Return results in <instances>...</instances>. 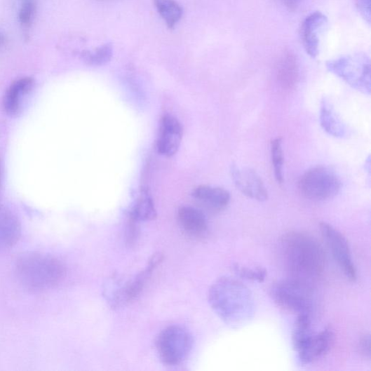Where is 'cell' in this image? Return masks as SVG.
I'll list each match as a JSON object with an SVG mask.
<instances>
[{
    "instance_id": "12",
    "label": "cell",
    "mask_w": 371,
    "mask_h": 371,
    "mask_svg": "<svg viewBox=\"0 0 371 371\" xmlns=\"http://www.w3.org/2000/svg\"><path fill=\"white\" fill-rule=\"evenodd\" d=\"M327 24V18L321 12L309 15L302 22L300 36L303 47L313 58H317L319 53L320 39L318 34Z\"/></svg>"
},
{
    "instance_id": "17",
    "label": "cell",
    "mask_w": 371,
    "mask_h": 371,
    "mask_svg": "<svg viewBox=\"0 0 371 371\" xmlns=\"http://www.w3.org/2000/svg\"><path fill=\"white\" fill-rule=\"evenodd\" d=\"M320 123L325 132L336 138L346 135V128L335 111L328 100L323 99L321 104Z\"/></svg>"
},
{
    "instance_id": "14",
    "label": "cell",
    "mask_w": 371,
    "mask_h": 371,
    "mask_svg": "<svg viewBox=\"0 0 371 371\" xmlns=\"http://www.w3.org/2000/svg\"><path fill=\"white\" fill-rule=\"evenodd\" d=\"M194 198L208 208L221 211L230 203L229 192L221 187L202 185L196 187L192 193Z\"/></svg>"
},
{
    "instance_id": "4",
    "label": "cell",
    "mask_w": 371,
    "mask_h": 371,
    "mask_svg": "<svg viewBox=\"0 0 371 371\" xmlns=\"http://www.w3.org/2000/svg\"><path fill=\"white\" fill-rule=\"evenodd\" d=\"M312 288L308 283L289 278L274 283L271 297L278 307L297 314H311Z\"/></svg>"
},
{
    "instance_id": "18",
    "label": "cell",
    "mask_w": 371,
    "mask_h": 371,
    "mask_svg": "<svg viewBox=\"0 0 371 371\" xmlns=\"http://www.w3.org/2000/svg\"><path fill=\"white\" fill-rule=\"evenodd\" d=\"M298 67L295 57L292 53L283 55L277 67V79L281 86L291 89L297 83Z\"/></svg>"
},
{
    "instance_id": "2",
    "label": "cell",
    "mask_w": 371,
    "mask_h": 371,
    "mask_svg": "<svg viewBox=\"0 0 371 371\" xmlns=\"http://www.w3.org/2000/svg\"><path fill=\"white\" fill-rule=\"evenodd\" d=\"M208 301L217 316L233 327L244 325L254 313L251 292L242 281L232 277L217 279L209 290Z\"/></svg>"
},
{
    "instance_id": "19",
    "label": "cell",
    "mask_w": 371,
    "mask_h": 371,
    "mask_svg": "<svg viewBox=\"0 0 371 371\" xmlns=\"http://www.w3.org/2000/svg\"><path fill=\"white\" fill-rule=\"evenodd\" d=\"M313 334L311 315L297 316L292 332V344L295 351L298 352Z\"/></svg>"
},
{
    "instance_id": "31",
    "label": "cell",
    "mask_w": 371,
    "mask_h": 371,
    "mask_svg": "<svg viewBox=\"0 0 371 371\" xmlns=\"http://www.w3.org/2000/svg\"><path fill=\"white\" fill-rule=\"evenodd\" d=\"M97 1H99V2H109V1H113V0H97Z\"/></svg>"
},
{
    "instance_id": "30",
    "label": "cell",
    "mask_w": 371,
    "mask_h": 371,
    "mask_svg": "<svg viewBox=\"0 0 371 371\" xmlns=\"http://www.w3.org/2000/svg\"><path fill=\"white\" fill-rule=\"evenodd\" d=\"M2 188V167L1 164H0V190H1Z\"/></svg>"
},
{
    "instance_id": "8",
    "label": "cell",
    "mask_w": 371,
    "mask_h": 371,
    "mask_svg": "<svg viewBox=\"0 0 371 371\" xmlns=\"http://www.w3.org/2000/svg\"><path fill=\"white\" fill-rule=\"evenodd\" d=\"M321 234L327 246L345 276L351 281L357 280V271L346 237L328 223L320 224Z\"/></svg>"
},
{
    "instance_id": "11",
    "label": "cell",
    "mask_w": 371,
    "mask_h": 371,
    "mask_svg": "<svg viewBox=\"0 0 371 371\" xmlns=\"http://www.w3.org/2000/svg\"><path fill=\"white\" fill-rule=\"evenodd\" d=\"M335 340L330 328L314 333L310 339L297 352L299 361L302 365L311 364L329 353Z\"/></svg>"
},
{
    "instance_id": "20",
    "label": "cell",
    "mask_w": 371,
    "mask_h": 371,
    "mask_svg": "<svg viewBox=\"0 0 371 371\" xmlns=\"http://www.w3.org/2000/svg\"><path fill=\"white\" fill-rule=\"evenodd\" d=\"M160 15L168 29H173L182 18L183 8L175 0H154Z\"/></svg>"
},
{
    "instance_id": "23",
    "label": "cell",
    "mask_w": 371,
    "mask_h": 371,
    "mask_svg": "<svg viewBox=\"0 0 371 371\" xmlns=\"http://www.w3.org/2000/svg\"><path fill=\"white\" fill-rule=\"evenodd\" d=\"M271 152L274 169L275 178L279 184H282L283 182V154L281 145V140L280 138H276L271 141Z\"/></svg>"
},
{
    "instance_id": "3",
    "label": "cell",
    "mask_w": 371,
    "mask_h": 371,
    "mask_svg": "<svg viewBox=\"0 0 371 371\" xmlns=\"http://www.w3.org/2000/svg\"><path fill=\"white\" fill-rule=\"evenodd\" d=\"M15 274L27 288L35 291L48 290L63 279L65 268L57 257L42 252H27L16 261Z\"/></svg>"
},
{
    "instance_id": "15",
    "label": "cell",
    "mask_w": 371,
    "mask_h": 371,
    "mask_svg": "<svg viewBox=\"0 0 371 371\" xmlns=\"http://www.w3.org/2000/svg\"><path fill=\"white\" fill-rule=\"evenodd\" d=\"M34 85V80L31 77L20 78L11 84L4 98L7 114L15 116L20 112L22 98L32 91Z\"/></svg>"
},
{
    "instance_id": "22",
    "label": "cell",
    "mask_w": 371,
    "mask_h": 371,
    "mask_svg": "<svg viewBox=\"0 0 371 371\" xmlns=\"http://www.w3.org/2000/svg\"><path fill=\"white\" fill-rule=\"evenodd\" d=\"M114 53L112 43H106L93 51L83 50L81 53V60L90 67H101L112 60Z\"/></svg>"
},
{
    "instance_id": "26",
    "label": "cell",
    "mask_w": 371,
    "mask_h": 371,
    "mask_svg": "<svg viewBox=\"0 0 371 371\" xmlns=\"http://www.w3.org/2000/svg\"><path fill=\"white\" fill-rule=\"evenodd\" d=\"M359 354L366 360H370V337L369 334L362 336L358 344Z\"/></svg>"
},
{
    "instance_id": "28",
    "label": "cell",
    "mask_w": 371,
    "mask_h": 371,
    "mask_svg": "<svg viewBox=\"0 0 371 371\" xmlns=\"http://www.w3.org/2000/svg\"><path fill=\"white\" fill-rule=\"evenodd\" d=\"M283 5L290 11H295L299 7L302 0H281Z\"/></svg>"
},
{
    "instance_id": "10",
    "label": "cell",
    "mask_w": 371,
    "mask_h": 371,
    "mask_svg": "<svg viewBox=\"0 0 371 371\" xmlns=\"http://www.w3.org/2000/svg\"><path fill=\"white\" fill-rule=\"evenodd\" d=\"M183 128L180 122L170 115L162 118L157 142L159 154L170 157L177 154L182 139Z\"/></svg>"
},
{
    "instance_id": "29",
    "label": "cell",
    "mask_w": 371,
    "mask_h": 371,
    "mask_svg": "<svg viewBox=\"0 0 371 371\" xmlns=\"http://www.w3.org/2000/svg\"><path fill=\"white\" fill-rule=\"evenodd\" d=\"M6 41V39L5 37V36L0 33V46H3L4 45H5V43Z\"/></svg>"
},
{
    "instance_id": "24",
    "label": "cell",
    "mask_w": 371,
    "mask_h": 371,
    "mask_svg": "<svg viewBox=\"0 0 371 371\" xmlns=\"http://www.w3.org/2000/svg\"><path fill=\"white\" fill-rule=\"evenodd\" d=\"M233 271L238 277L248 281L264 282L267 276V271L264 268H249L235 264Z\"/></svg>"
},
{
    "instance_id": "16",
    "label": "cell",
    "mask_w": 371,
    "mask_h": 371,
    "mask_svg": "<svg viewBox=\"0 0 371 371\" xmlns=\"http://www.w3.org/2000/svg\"><path fill=\"white\" fill-rule=\"evenodd\" d=\"M178 220L184 231L190 236L200 237L208 231V221L205 214L198 208L184 206L178 211Z\"/></svg>"
},
{
    "instance_id": "27",
    "label": "cell",
    "mask_w": 371,
    "mask_h": 371,
    "mask_svg": "<svg viewBox=\"0 0 371 371\" xmlns=\"http://www.w3.org/2000/svg\"><path fill=\"white\" fill-rule=\"evenodd\" d=\"M356 6L361 16L370 24V0H356Z\"/></svg>"
},
{
    "instance_id": "7",
    "label": "cell",
    "mask_w": 371,
    "mask_h": 371,
    "mask_svg": "<svg viewBox=\"0 0 371 371\" xmlns=\"http://www.w3.org/2000/svg\"><path fill=\"white\" fill-rule=\"evenodd\" d=\"M192 337L180 325H170L158 337L156 346L162 361L169 365L183 362L191 351Z\"/></svg>"
},
{
    "instance_id": "6",
    "label": "cell",
    "mask_w": 371,
    "mask_h": 371,
    "mask_svg": "<svg viewBox=\"0 0 371 371\" xmlns=\"http://www.w3.org/2000/svg\"><path fill=\"white\" fill-rule=\"evenodd\" d=\"M341 181L332 169L318 166L305 172L299 182L301 194L311 201H323L336 196L341 189Z\"/></svg>"
},
{
    "instance_id": "21",
    "label": "cell",
    "mask_w": 371,
    "mask_h": 371,
    "mask_svg": "<svg viewBox=\"0 0 371 371\" xmlns=\"http://www.w3.org/2000/svg\"><path fill=\"white\" fill-rule=\"evenodd\" d=\"M130 215V220L135 222L155 220L157 216L156 210L147 191H142Z\"/></svg>"
},
{
    "instance_id": "1",
    "label": "cell",
    "mask_w": 371,
    "mask_h": 371,
    "mask_svg": "<svg viewBox=\"0 0 371 371\" xmlns=\"http://www.w3.org/2000/svg\"><path fill=\"white\" fill-rule=\"evenodd\" d=\"M280 244L283 264L289 278L312 285L321 276L325 255L314 236L305 232L290 231L283 236Z\"/></svg>"
},
{
    "instance_id": "13",
    "label": "cell",
    "mask_w": 371,
    "mask_h": 371,
    "mask_svg": "<svg viewBox=\"0 0 371 371\" xmlns=\"http://www.w3.org/2000/svg\"><path fill=\"white\" fill-rule=\"evenodd\" d=\"M21 235V225L15 214L0 205V250L13 248Z\"/></svg>"
},
{
    "instance_id": "25",
    "label": "cell",
    "mask_w": 371,
    "mask_h": 371,
    "mask_svg": "<svg viewBox=\"0 0 371 371\" xmlns=\"http://www.w3.org/2000/svg\"><path fill=\"white\" fill-rule=\"evenodd\" d=\"M36 11V6L34 2L27 1L25 3L21 6L18 13L20 25L26 28L29 27L35 17Z\"/></svg>"
},
{
    "instance_id": "5",
    "label": "cell",
    "mask_w": 371,
    "mask_h": 371,
    "mask_svg": "<svg viewBox=\"0 0 371 371\" xmlns=\"http://www.w3.org/2000/svg\"><path fill=\"white\" fill-rule=\"evenodd\" d=\"M326 68L353 88L365 94H370V62L364 54H356L330 60Z\"/></svg>"
},
{
    "instance_id": "9",
    "label": "cell",
    "mask_w": 371,
    "mask_h": 371,
    "mask_svg": "<svg viewBox=\"0 0 371 371\" xmlns=\"http://www.w3.org/2000/svg\"><path fill=\"white\" fill-rule=\"evenodd\" d=\"M231 173L235 186L248 198L259 202L268 199L267 187L255 170L233 166Z\"/></svg>"
}]
</instances>
